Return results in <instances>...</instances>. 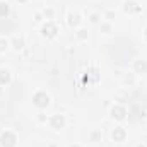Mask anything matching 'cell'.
I'll use <instances>...</instances> for the list:
<instances>
[{
	"instance_id": "15",
	"label": "cell",
	"mask_w": 147,
	"mask_h": 147,
	"mask_svg": "<svg viewBox=\"0 0 147 147\" xmlns=\"http://www.w3.org/2000/svg\"><path fill=\"white\" fill-rule=\"evenodd\" d=\"M91 21H92V22H98V21H99V17H98L96 14H92V16H91Z\"/></svg>"
},
{
	"instance_id": "14",
	"label": "cell",
	"mask_w": 147,
	"mask_h": 147,
	"mask_svg": "<svg viewBox=\"0 0 147 147\" xmlns=\"http://www.w3.org/2000/svg\"><path fill=\"white\" fill-rule=\"evenodd\" d=\"M7 48V41L5 39H0V51H3Z\"/></svg>"
},
{
	"instance_id": "12",
	"label": "cell",
	"mask_w": 147,
	"mask_h": 147,
	"mask_svg": "<svg viewBox=\"0 0 147 147\" xmlns=\"http://www.w3.org/2000/svg\"><path fill=\"white\" fill-rule=\"evenodd\" d=\"M77 38H79V39H86V38H87V31H86V29H79V31H77Z\"/></svg>"
},
{
	"instance_id": "13",
	"label": "cell",
	"mask_w": 147,
	"mask_h": 147,
	"mask_svg": "<svg viewBox=\"0 0 147 147\" xmlns=\"http://www.w3.org/2000/svg\"><path fill=\"white\" fill-rule=\"evenodd\" d=\"M14 48H16V50L22 48V39H16V41H14Z\"/></svg>"
},
{
	"instance_id": "16",
	"label": "cell",
	"mask_w": 147,
	"mask_h": 147,
	"mask_svg": "<svg viewBox=\"0 0 147 147\" xmlns=\"http://www.w3.org/2000/svg\"><path fill=\"white\" fill-rule=\"evenodd\" d=\"M137 147H147V146H137Z\"/></svg>"
},
{
	"instance_id": "3",
	"label": "cell",
	"mask_w": 147,
	"mask_h": 147,
	"mask_svg": "<svg viewBox=\"0 0 147 147\" xmlns=\"http://www.w3.org/2000/svg\"><path fill=\"white\" fill-rule=\"evenodd\" d=\"M57 31H58V29H57V26H55V24H51V22H48V24L43 28V34H45V36H48V38H53L55 34H57Z\"/></svg>"
},
{
	"instance_id": "18",
	"label": "cell",
	"mask_w": 147,
	"mask_h": 147,
	"mask_svg": "<svg viewBox=\"0 0 147 147\" xmlns=\"http://www.w3.org/2000/svg\"><path fill=\"white\" fill-rule=\"evenodd\" d=\"M146 38H147V31H146Z\"/></svg>"
},
{
	"instance_id": "19",
	"label": "cell",
	"mask_w": 147,
	"mask_h": 147,
	"mask_svg": "<svg viewBox=\"0 0 147 147\" xmlns=\"http://www.w3.org/2000/svg\"><path fill=\"white\" fill-rule=\"evenodd\" d=\"M74 147H79V146H74Z\"/></svg>"
},
{
	"instance_id": "8",
	"label": "cell",
	"mask_w": 147,
	"mask_h": 147,
	"mask_svg": "<svg viewBox=\"0 0 147 147\" xmlns=\"http://www.w3.org/2000/svg\"><path fill=\"white\" fill-rule=\"evenodd\" d=\"M135 70H137V72H146L147 70V63L146 62H140V60L135 62Z\"/></svg>"
},
{
	"instance_id": "11",
	"label": "cell",
	"mask_w": 147,
	"mask_h": 147,
	"mask_svg": "<svg viewBox=\"0 0 147 147\" xmlns=\"http://www.w3.org/2000/svg\"><path fill=\"white\" fill-rule=\"evenodd\" d=\"M125 10H127V12H128V10H139V7H135L134 2H127V3H125Z\"/></svg>"
},
{
	"instance_id": "4",
	"label": "cell",
	"mask_w": 147,
	"mask_h": 147,
	"mask_svg": "<svg viewBox=\"0 0 147 147\" xmlns=\"http://www.w3.org/2000/svg\"><path fill=\"white\" fill-rule=\"evenodd\" d=\"M63 125H65V118H63V116L55 115V116L51 118V127H53V128H62Z\"/></svg>"
},
{
	"instance_id": "5",
	"label": "cell",
	"mask_w": 147,
	"mask_h": 147,
	"mask_svg": "<svg viewBox=\"0 0 147 147\" xmlns=\"http://www.w3.org/2000/svg\"><path fill=\"white\" fill-rule=\"evenodd\" d=\"M113 139H115V140H123V139H125V130H123V128H115Z\"/></svg>"
},
{
	"instance_id": "1",
	"label": "cell",
	"mask_w": 147,
	"mask_h": 147,
	"mask_svg": "<svg viewBox=\"0 0 147 147\" xmlns=\"http://www.w3.org/2000/svg\"><path fill=\"white\" fill-rule=\"evenodd\" d=\"M16 142H17V139H16V135H14L12 132H5V134H2V137H0V144L3 147H14Z\"/></svg>"
},
{
	"instance_id": "17",
	"label": "cell",
	"mask_w": 147,
	"mask_h": 147,
	"mask_svg": "<svg viewBox=\"0 0 147 147\" xmlns=\"http://www.w3.org/2000/svg\"><path fill=\"white\" fill-rule=\"evenodd\" d=\"M19 2H26V0H19Z\"/></svg>"
},
{
	"instance_id": "10",
	"label": "cell",
	"mask_w": 147,
	"mask_h": 147,
	"mask_svg": "<svg viewBox=\"0 0 147 147\" xmlns=\"http://www.w3.org/2000/svg\"><path fill=\"white\" fill-rule=\"evenodd\" d=\"M7 14H9V5H7L5 2H2V3H0V16L3 17V16H7Z\"/></svg>"
},
{
	"instance_id": "7",
	"label": "cell",
	"mask_w": 147,
	"mask_h": 147,
	"mask_svg": "<svg viewBox=\"0 0 147 147\" xmlns=\"http://www.w3.org/2000/svg\"><path fill=\"white\" fill-rule=\"evenodd\" d=\"M111 113H113V116H115V118H123V116H125V110H123V108H120V106L113 108Z\"/></svg>"
},
{
	"instance_id": "9",
	"label": "cell",
	"mask_w": 147,
	"mask_h": 147,
	"mask_svg": "<svg viewBox=\"0 0 147 147\" xmlns=\"http://www.w3.org/2000/svg\"><path fill=\"white\" fill-rule=\"evenodd\" d=\"M69 24H70V26H77V24H79V16H77V14H70V16H69Z\"/></svg>"
},
{
	"instance_id": "2",
	"label": "cell",
	"mask_w": 147,
	"mask_h": 147,
	"mask_svg": "<svg viewBox=\"0 0 147 147\" xmlns=\"http://www.w3.org/2000/svg\"><path fill=\"white\" fill-rule=\"evenodd\" d=\"M33 101H34V105L39 106V108H46V106L50 105V98H48L45 92H38V94H34Z\"/></svg>"
},
{
	"instance_id": "6",
	"label": "cell",
	"mask_w": 147,
	"mask_h": 147,
	"mask_svg": "<svg viewBox=\"0 0 147 147\" xmlns=\"http://www.w3.org/2000/svg\"><path fill=\"white\" fill-rule=\"evenodd\" d=\"M10 80V72L9 70H0V84H7Z\"/></svg>"
}]
</instances>
